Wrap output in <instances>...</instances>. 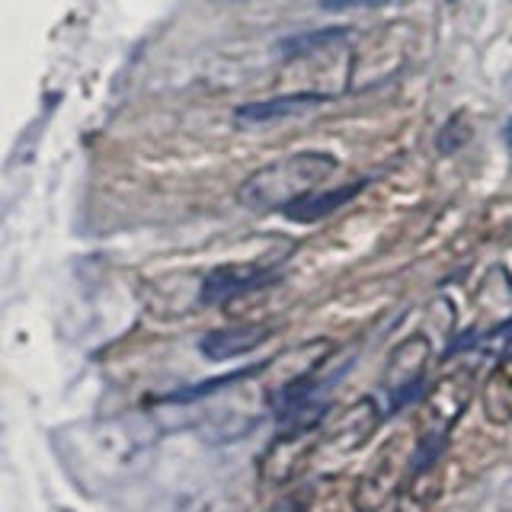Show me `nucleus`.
I'll list each match as a JSON object with an SVG mask.
<instances>
[{"label": "nucleus", "mask_w": 512, "mask_h": 512, "mask_svg": "<svg viewBox=\"0 0 512 512\" xmlns=\"http://www.w3.org/2000/svg\"><path fill=\"white\" fill-rule=\"evenodd\" d=\"M336 173V157L324 151L288 154L276 164L256 170L250 180L237 189V202L250 212H276L288 208L295 199L308 196L320 183H327Z\"/></svg>", "instance_id": "nucleus-1"}, {"label": "nucleus", "mask_w": 512, "mask_h": 512, "mask_svg": "<svg viewBox=\"0 0 512 512\" xmlns=\"http://www.w3.org/2000/svg\"><path fill=\"white\" fill-rule=\"evenodd\" d=\"M474 394V375L471 372H452L445 375L439 384H432V391L426 394L420 407V420H416V432L420 448H445V439L452 426L461 420V413L468 410Z\"/></svg>", "instance_id": "nucleus-2"}, {"label": "nucleus", "mask_w": 512, "mask_h": 512, "mask_svg": "<svg viewBox=\"0 0 512 512\" xmlns=\"http://www.w3.org/2000/svg\"><path fill=\"white\" fill-rule=\"evenodd\" d=\"M404 439H394L381 448V452L368 461V468L359 474L356 487H352V506L356 512H381L397 496L404 484Z\"/></svg>", "instance_id": "nucleus-3"}, {"label": "nucleus", "mask_w": 512, "mask_h": 512, "mask_svg": "<svg viewBox=\"0 0 512 512\" xmlns=\"http://www.w3.org/2000/svg\"><path fill=\"white\" fill-rule=\"evenodd\" d=\"M317 439H320L317 426L288 423V429H282L279 436L272 439L269 452L263 455V480L266 484L269 487L295 484L317 452Z\"/></svg>", "instance_id": "nucleus-4"}, {"label": "nucleus", "mask_w": 512, "mask_h": 512, "mask_svg": "<svg viewBox=\"0 0 512 512\" xmlns=\"http://www.w3.org/2000/svg\"><path fill=\"white\" fill-rule=\"evenodd\" d=\"M442 452L445 448H413L410 471L394 496V512H436L445 477Z\"/></svg>", "instance_id": "nucleus-5"}, {"label": "nucleus", "mask_w": 512, "mask_h": 512, "mask_svg": "<svg viewBox=\"0 0 512 512\" xmlns=\"http://www.w3.org/2000/svg\"><path fill=\"white\" fill-rule=\"evenodd\" d=\"M381 423V410L372 397H362L356 404H349L346 410H340L336 420H330L324 429H320V439L317 448L324 452H359V448L375 436V429Z\"/></svg>", "instance_id": "nucleus-6"}, {"label": "nucleus", "mask_w": 512, "mask_h": 512, "mask_svg": "<svg viewBox=\"0 0 512 512\" xmlns=\"http://www.w3.org/2000/svg\"><path fill=\"white\" fill-rule=\"evenodd\" d=\"M429 359H432V346L426 336L423 333L407 336V340L397 343L391 352L388 368H384V388H388L397 400H404L416 384H420Z\"/></svg>", "instance_id": "nucleus-7"}, {"label": "nucleus", "mask_w": 512, "mask_h": 512, "mask_svg": "<svg viewBox=\"0 0 512 512\" xmlns=\"http://www.w3.org/2000/svg\"><path fill=\"white\" fill-rule=\"evenodd\" d=\"M330 96L327 93H282L272 96L263 103H247L234 112V119L240 125H269V122H282V119H304L308 112L327 106Z\"/></svg>", "instance_id": "nucleus-8"}, {"label": "nucleus", "mask_w": 512, "mask_h": 512, "mask_svg": "<svg viewBox=\"0 0 512 512\" xmlns=\"http://www.w3.org/2000/svg\"><path fill=\"white\" fill-rule=\"evenodd\" d=\"M404 61V42H397L391 36V42H381V39H372L368 42V52H362L352 58V80L349 87L359 90V87H372L378 80L391 77L397 71V64Z\"/></svg>", "instance_id": "nucleus-9"}, {"label": "nucleus", "mask_w": 512, "mask_h": 512, "mask_svg": "<svg viewBox=\"0 0 512 512\" xmlns=\"http://www.w3.org/2000/svg\"><path fill=\"white\" fill-rule=\"evenodd\" d=\"M266 282V269L263 266H250V263H237V266H218L205 276L199 298L205 304H221L231 301L237 295L250 292L253 285Z\"/></svg>", "instance_id": "nucleus-10"}, {"label": "nucleus", "mask_w": 512, "mask_h": 512, "mask_svg": "<svg viewBox=\"0 0 512 512\" xmlns=\"http://www.w3.org/2000/svg\"><path fill=\"white\" fill-rule=\"evenodd\" d=\"M333 352V343L330 340H314V343H304V346H295L288 349L285 356H279V362H272V368H282V375L276 381V394H288L292 388H298V384L311 381L314 368L324 362L327 356Z\"/></svg>", "instance_id": "nucleus-11"}, {"label": "nucleus", "mask_w": 512, "mask_h": 512, "mask_svg": "<svg viewBox=\"0 0 512 512\" xmlns=\"http://www.w3.org/2000/svg\"><path fill=\"white\" fill-rule=\"evenodd\" d=\"M269 336L266 327L260 324H237V327H224V330H212L202 336V356L212 359V362H224V359H234V356H244V352L256 349Z\"/></svg>", "instance_id": "nucleus-12"}, {"label": "nucleus", "mask_w": 512, "mask_h": 512, "mask_svg": "<svg viewBox=\"0 0 512 512\" xmlns=\"http://www.w3.org/2000/svg\"><path fill=\"white\" fill-rule=\"evenodd\" d=\"M356 192H362V183H349V186H340V189H327V192H308V196L295 199L288 208H282V212L298 221V224H314L320 218L333 215L336 208L346 205Z\"/></svg>", "instance_id": "nucleus-13"}, {"label": "nucleus", "mask_w": 512, "mask_h": 512, "mask_svg": "<svg viewBox=\"0 0 512 512\" xmlns=\"http://www.w3.org/2000/svg\"><path fill=\"white\" fill-rule=\"evenodd\" d=\"M484 410L496 426L512 423V362H503L484 384Z\"/></svg>", "instance_id": "nucleus-14"}, {"label": "nucleus", "mask_w": 512, "mask_h": 512, "mask_svg": "<svg viewBox=\"0 0 512 512\" xmlns=\"http://www.w3.org/2000/svg\"><path fill=\"white\" fill-rule=\"evenodd\" d=\"M340 39H346V29H320V32H311V36L285 39L282 42V55L285 58H301V55H311V52H317V48L333 45Z\"/></svg>", "instance_id": "nucleus-15"}, {"label": "nucleus", "mask_w": 512, "mask_h": 512, "mask_svg": "<svg viewBox=\"0 0 512 512\" xmlns=\"http://www.w3.org/2000/svg\"><path fill=\"white\" fill-rule=\"evenodd\" d=\"M308 506H311V490H288L266 512H308Z\"/></svg>", "instance_id": "nucleus-16"}, {"label": "nucleus", "mask_w": 512, "mask_h": 512, "mask_svg": "<svg viewBox=\"0 0 512 512\" xmlns=\"http://www.w3.org/2000/svg\"><path fill=\"white\" fill-rule=\"evenodd\" d=\"M388 4H397V0H324L327 10H375Z\"/></svg>", "instance_id": "nucleus-17"}, {"label": "nucleus", "mask_w": 512, "mask_h": 512, "mask_svg": "<svg viewBox=\"0 0 512 512\" xmlns=\"http://www.w3.org/2000/svg\"><path fill=\"white\" fill-rule=\"evenodd\" d=\"M503 138H506V144H509V151H512V119L506 122V128H503Z\"/></svg>", "instance_id": "nucleus-18"}, {"label": "nucleus", "mask_w": 512, "mask_h": 512, "mask_svg": "<svg viewBox=\"0 0 512 512\" xmlns=\"http://www.w3.org/2000/svg\"><path fill=\"white\" fill-rule=\"evenodd\" d=\"M448 4H452V0H448Z\"/></svg>", "instance_id": "nucleus-19"}]
</instances>
